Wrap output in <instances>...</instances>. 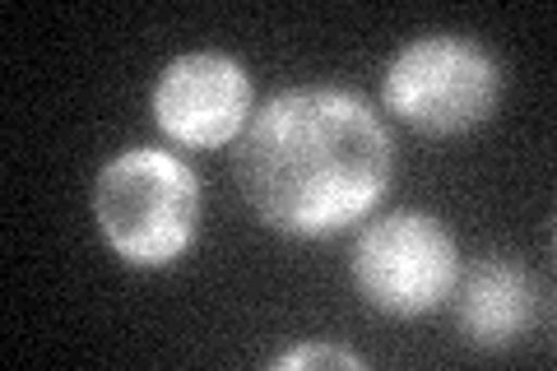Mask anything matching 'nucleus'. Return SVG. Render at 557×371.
Wrapping results in <instances>:
<instances>
[{
    "instance_id": "f257e3e1",
    "label": "nucleus",
    "mask_w": 557,
    "mask_h": 371,
    "mask_svg": "<svg viewBox=\"0 0 557 371\" xmlns=\"http://www.w3.org/2000/svg\"><path fill=\"white\" fill-rule=\"evenodd\" d=\"M395 145L348 88H288L270 98L233 158L251 214L288 237H330L358 223L391 186Z\"/></svg>"
},
{
    "instance_id": "f03ea898",
    "label": "nucleus",
    "mask_w": 557,
    "mask_h": 371,
    "mask_svg": "<svg viewBox=\"0 0 557 371\" xmlns=\"http://www.w3.org/2000/svg\"><path fill=\"white\" fill-rule=\"evenodd\" d=\"M94 214L121 260L135 270H159L200 233V182L163 149H131L98 172Z\"/></svg>"
},
{
    "instance_id": "7ed1b4c3",
    "label": "nucleus",
    "mask_w": 557,
    "mask_h": 371,
    "mask_svg": "<svg viewBox=\"0 0 557 371\" xmlns=\"http://www.w3.org/2000/svg\"><path fill=\"white\" fill-rule=\"evenodd\" d=\"M502 70L474 38L428 33L386 65L381 98L405 126L423 135H460L493 116Z\"/></svg>"
},
{
    "instance_id": "20e7f679",
    "label": "nucleus",
    "mask_w": 557,
    "mask_h": 371,
    "mask_svg": "<svg viewBox=\"0 0 557 371\" xmlns=\"http://www.w3.org/2000/svg\"><path fill=\"white\" fill-rule=\"evenodd\" d=\"M354 284L386 316L437 311L460 284V251L428 214H386L354 246Z\"/></svg>"
},
{
    "instance_id": "39448f33",
    "label": "nucleus",
    "mask_w": 557,
    "mask_h": 371,
    "mask_svg": "<svg viewBox=\"0 0 557 371\" xmlns=\"http://www.w3.org/2000/svg\"><path fill=\"white\" fill-rule=\"evenodd\" d=\"M153 121L168 139L219 149L251 121V79L223 51H186L153 84Z\"/></svg>"
},
{
    "instance_id": "423d86ee",
    "label": "nucleus",
    "mask_w": 557,
    "mask_h": 371,
    "mask_svg": "<svg viewBox=\"0 0 557 371\" xmlns=\"http://www.w3.org/2000/svg\"><path fill=\"white\" fill-rule=\"evenodd\" d=\"M456 288V325L479 348H507L539 321V284L516 260H474Z\"/></svg>"
},
{
    "instance_id": "0eeeda50",
    "label": "nucleus",
    "mask_w": 557,
    "mask_h": 371,
    "mask_svg": "<svg viewBox=\"0 0 557 371\" xmlns=\"http://www.w3.org/2000/svg\"><path fill=\"white\" fill-rule=\"evenodd\" d=\"M270 367H274V371H298V367H344V371H362V367H368V358H358V353H348V348H330V344H302V348H293V353H278Z\"/></svg>"
}]
</instances>
